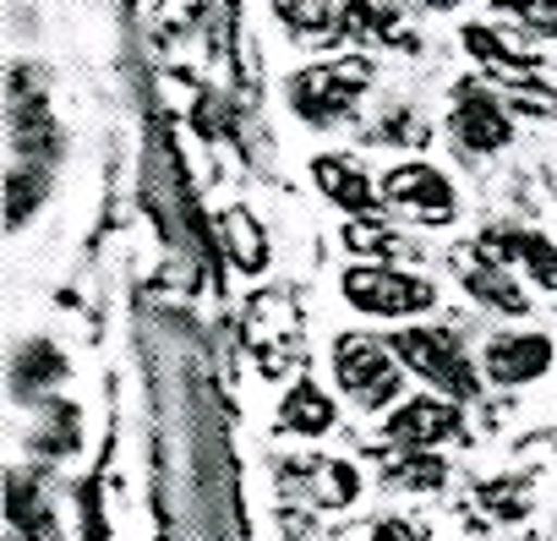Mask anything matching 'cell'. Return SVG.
<instances>
[{
	"mask_svg": "<svg viewBox=\"0 0 557 541\" xmlns=\"http://www.w3.org/2000/svg\"><path fill=\"white\" fill-rule=\"evenodd\" d=\"M481 246L492 257H503L508 268H519V274H530L541 291L557 296V241H546L541 230H519V224H492L481 235Z\"/></svg>",
	"mask_w": 557,
	"mask_h": 541,
	"instance_id": "obj_10",
	"label": "cell"
},
{
	"mask_svg": "<svg viewBox=\"0 0 557 541\" xmlns=\"http://www.w3.org/2000/svg\"><path fill=\"white\" fill-rule=\"evenodd\" d=\"M39 410H45V432L34 438L39 454H66V448H77V410H72L66 399H45Z\"/></svg>",
	"mask_w": 557,
	"mask_h": 541,
	"instance_id": "obj_23",
	"label": "cell"
},
{
	"mask_svg": "<svg viewBox=\"0 0 557 541\" xmlns=\"http://www.w3.org/2000/svg\"><path fill=\"white\" fill-rule=\"evenodd\" d=\"M448 137H454V148L470 153V159L503 153V148L513 143V115H508L503 94L486 88L481 77L454 83V99H448Z\"/></svg>",
	"mask_w": 557,
	"mask_h": 541,
	"instance_id": "obj_5",
	"label": "cell"
},
{
	"mask_svg": "<svg viewBox=\"0 0 557 541\" xmlns=\"http://www.w3.org/2000/svg\"><path fill=\"white\" fill-rule=\"evenodd\" d=\"M421 7H426V12H459L465 0H421Z\"/></svg>",
	"mask_w": 557,
	"mask_h": 541,
	"instance_id": "obj_28",
	"label": "cell"
},
{
	"mask_svg": "<svg viewBox=\"0 0 557 541\" xmlns=\"http://www.w3.org/2000/svg\"><path fill=\"white\" fill-rule=\"evenodd\" d=\"M388 345L399 351L405 372H416L426 389H437V394H448V399H459V405L481 394V372H475V361L465 356V345H459L454 329L421 323V329H399Z\"/></svg>",
	"mask_w": 557,
	"mask_h": 541,
	"instance_id": "obj_2",
	"label": "cell"
},
{
	"mask_svg": "<svg viewBox=\"0 0 557 541\" xmlns=\"http://www.w3.org/2000/svg\"><path fill=\"white\" fill-rule=\"evenodd\" d=\"M345 246H350V251H367V257H383V262L416 257V241L394 235V224H383V219H372V213H356V219H350Z\"/></svg>",
	"mask_w": 557,
	"mask_h": 541,
	"instance_id": "obj_18",
	"label": "cell"
},
{
	"mask_svg": "<svg viewBox=\"0 0 557 541\" xmlns=\"http://www.w3.org/2000/svg\"><path fill=\"white\" fill-rule=\"evenodd\" d=\"M66 372H72V361H66V351L55 340H23L17 356H12V389L23 399H39L45 389L66 383Z\"/></svg>",
	"mask_w": 557,
	"mask_h": 541,
	"instance_id": "obj_13",
	"label": "cell"
},
{
	"mask_svg": "<svg viewBox=\"0 0 557 541\" xmlns=\"http://www.w3.org/2000/svg\"><path fill=\"white\" fill-rule=\"evenodd\" d=\"M219 235H224V251H230V262L240 268V274H262L268 268V235L246 208L219 213Z\"/></svg>",
	"mask_w": 557,
	"mask_h": 541,
	"instance_id": "obj_15",
	"label": "cell"
},
{
	"mask_svg": "<svg viewBox=\"0 0 557 541\" xmlns=\"http://www.w3.org/2000/svg\"><path fill=\"white\" fill-rule=\"evenodd\" d=\"M459 432H465V416H459V399L448 394H416L383 416V443H405V448H437Z\"/></svg>",
	"mask_w": 557,
	"mask_h": 541,
	"instance_id": "obj_7",
	"label": "cell"
},
{
	"mask_svg": "<svg viewBox=\"0 0 557 541\" xmlns=\"http://www.w3.org/2000/svg\"><path fill=\"white\" fill-rule=\"evenodd\" d=\"M334 416H339V405L318 389V383H290V394H285V405H278V427L285 432H296V438H323L329 427H334Z\"/></svg>",
	"mask_w": 557,
	"mask_h": 541,
	"instance_id": "obj_14",
	"label": "cell"
},
{
	"mask_svg": "<svg viewBox=\"0 0 557 541\" xmlns=\"http://www.w3.org/2000/svg\"><path fill=\"white\" fill-rule=\"evenodd\" d=\"M557 361V345L535 329H513V334H497L481 356V372L503 389H524V383H541Z\"/></svg>",
	"mask_w": 557,
	"mask_h": 541,
	"instance_id": "obj_8",
	"label": "cell"
},
{
	"mask_svg": "<svg viewBox=\"0 0 557 541\" xmlns=\"http://www.w3.org/2000/svg\"><path fill=\"white\" fill-rule=\"evenodd\" d=\"M383 476L394 481V487H410V492H432V487H443V459L432 454V448H405V443H394L388 448V459H383Z\"/></svg>",
	"mask_w": 557,
	"mask_h": 541,
	"instance_id": "obj_17",
	"label": "cell"
},
{
	"mask_svg": "<svg viewBox=\"0 0 557 541\" xmlns=\"http://www.w3.org/2000/svg\"><path fill=\"white\" fill-rule=\"evenodd\" d=\"M459 285H465V296H475L481 307H492V312H503V318H524V312H530L519 280L508 274V262L492 257L481 241H475L470 251H459Z\"/></svg>",
	"mask_w": 557,
	"mask_h": 541,
	"instance_id": "obj_9",
	"label": "cell"
},
{
	"mask_svg": "<svg viewBox=\"0 0 557 541\" xmlns=\"http://www.w3.org/2000/svg\"><path fill=\"white\" fill-rule=\"evenodd\" d=\"M367 88H372V61L367 56H339V61L301 66L285 94H290V110L312 132H334V126H345L361 110Z\"/></svg>",
	"mask_w": 557,
	"mask_h": 541,
	"instance_id": "obj_1",
	"label": "cell"
},
{
	"mask_svg": "<svg viewBox=\"0 0 557 541\" xmlns=\"http://www.w3.org/2000/svg\"><path fill=\"white\" fill-rule=\"evenodd\" d=\"M503 23H519L530 39H557V0H492Z\"/></svg>",
	"mask_w": 557,
	"mask_h": 541,
	"instance_id": "obj_22",
	"label": "cell"
},
{
	"mask_svg": "<svg viewBox=\"0 0 557 541\" xmlns=\"http://www.w3.org/2000/svg\"><path fill=\"white\" fill-rule=\"evenodd\" d=\"M329 487H334V492H329L334 503H350V497H356V470H350V465H334V470H329Z\"/></svg>",
	"mask_w": 557,
	"mask_h": 541,
	"instance_id": "obj_27",
	"label": "cell"
},
{
	"mask_svg": "<svg viewBox=\"0 0 557 541\" xmlns=\"http://www.w3.org/2000/svg\"><path fill=\"white\" fill-rule=\"evenodd\" d=\"M372 541H426L416 525H405V519H377L372 525Z\"/></svg>",
	"mask_w": 557,
	"mask_h": 541,
	"instance_id": "obj_26",
	"label": "cell"
},
{
	"mask_svg": "<svg viewBox=\"0 0 557 541\" xmlns=\"http://www.w3.org/2000/svg\"><path fill=\"white\" fill-rule=\"evenodd\" d=\"M394 34H399L394 0H350L339 12V39H394Z\"/></svg>",
	"mask_w": 557,
	"mask_h": 541,
	"instance_id": "obj_19",
	"label": "cell"
},
{
	"mask_svg": "<svg viewBox=\"0 0 557 541\" xmlns=\"http://www.w3.org/2000/svg\"><path fill=\"white\" fill-rule=\"evenodd\" d=\"M524 481L513 476V481H486V508H497V514H524Z\"/></svg>",
	"mask_w": 557,
	"mask_h": 541,
	"instance_id": "obj_25",
	"label": "cell"
},
{
	"mask_svg": "<svg viewBox=\"0 0 557 541\" xmlns=\"http://www.w3.org/2000/svg\"><path fill=\"white\" fill-rule=\"evenodd\" d=\"M459 39H465V50H470L486 72H497L508 88L535 77V56H530L519 39H508L497 23H465V34H459Z\"/></svg>",
	"mask_w": 557,
	"mask_h": 541,
	"instance_id": "obj_12",
	"label": "cell"
},
{
	"mask_svg": "<svg viewBox=\"0 0 557 541\" xmlns=\"http://www.w3.org/2000/svg\"><path fill=\"white\" fill-rule=\"evenodd\" d=\"M273 17L290 28V39H323V34H339L334 0H273Z\"/></svg>",
	"mask_w": 557,
	"mask_h": 541,
	"instance_id": "obj_20",
	"label": "cell"
},
{
	"mask_svg": "<svg viewBox=\"0 0 557 541\" xmlns=\"http://www.w3.org/2000/svg\"><path fill=\"white\" fill-rule=\"evenodd\" d=\"M45 192H50V175L39 170V164H12V175H7V224L12 230H23V219L45 202Z\"/></svg>",
	"mask_w": 557,
	"mask_h": 541,
	"instance_id": "obj_21",
	"label": "cell"
},
{
	"mask_svg": "<svg viewBox=\"0 0 557 541\" xmlns=\"http://www.w3.org/2000/svg\"><path fill=\"white\" fill-rule=\"evenodd\" d=\"M7 487H12V492H7V519H12V530H17L23 541H50V536H55V514H50L45 492H39L34 481H23V476H12Z\"/></svg>",
	"mask_w": 557,
	"mask_h": 541,
	"instance_id": "obj_16",
	"label": "cell"
},
{
	"mask_svg": "<svg viewBox=\"0 0 557 541\" xmlns=\"http://www.w3.org/2000/svg\"><path fill=\"white\" fill-rule=\"evenodd\" d=\"M339 291H345V302H350L356 312H367V318H416V312H426V307L437 302V291H432L426 274H410L405 262H383V257L350 262L345 280H339Z\"/></svg>",
	"mask_w": 557,
	"mask_h": 541,
	"instance_id": "obj_3",
	"label": "cell"
},
{
	"mask_svg": "<svg viewBox=\"0 0 557 541\" xmlns=\"http://www.w3.org/2000/svg\"><path fill=\"white\" fill-rule=\"evenodd\" d=\"M334 378L339 389L377 410V405H394L399 399V383H405V361L388 340H372V334H339L334 340Z\"/></svg>",
	"mask_w": 557,
	"mask_h": 541,
	"instance_id": "obj_4",
	"label": "cell"
},
{
	"mask_svg": "<svg viewBox=\"0 0 557 541\" xmlns=\"http://www.w3.org/2000/svg\"><path fill=\"white\" fill-rule=\"evenodd\" d=\"M383 202L399 208V213L416 219V224H448V219L459 213L454 181H448L437 164H421V159L394 164V170L383 175Z\"/></svg>",
	"mask_w": 557,
	"mask_h": 541,
	"instance_id": "obj_6",
	"label": "cell"
},
{
	"mask_svg": "<svg viewBox=\"0 0 557 541\" xmlns=\"http://www.w3.org/2000/svg\"><path fill=\"white\" fill-rule=\"evenodd\" d=\"M372 143H394V148H410V143H426V126L410 115V110H394L372 126Z\"/></svg>",
	"mask_w": 557,
	"mask_h": 541,
	"instance_id": "obj_24",
	"label": "cell"
},
{
	"mask_svg": "<svg viewBox=\"0 0 557 541\" xmlns=\"http://www.w3.org/2000/svg\"><path fill=\"white\" fill-rule=\"evenodd\" d=\"M312 181H318V192H323L334 208H345V213H377V202H383V186H377L350 153H318V159H312Z\"/></svg>",
	"mask_w": 557,
	"mask_h": 541,
	"instance_id": "obj_11",
	"label": "cell"
}]
</instances>
